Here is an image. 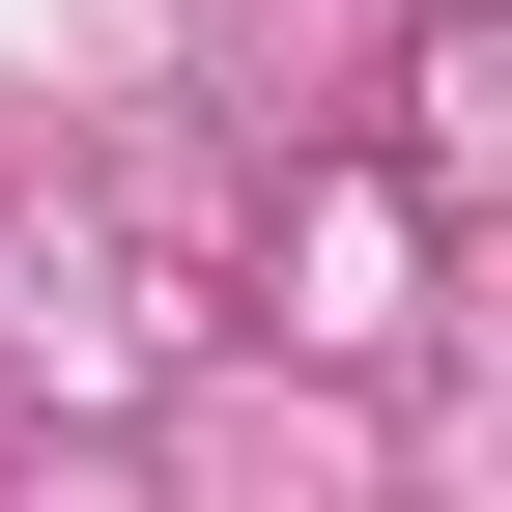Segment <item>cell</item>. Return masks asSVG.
<instances>
[]
</instances>
